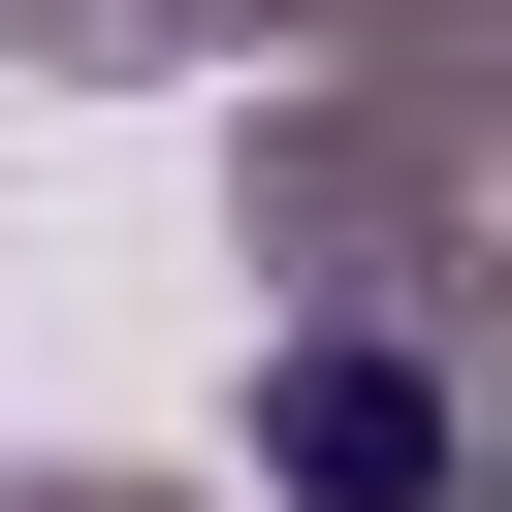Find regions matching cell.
Returning a JSON list of instances; mask_svg holds the SVG:
<instances>
[{"instance_id": "1", "label": "cell", "mask_w": 512, "mask_h": 512, "mask_svg": "<svg viewBox=\"0 0 512 512\" xmlns=\"http://www.w3.org/2000/svg\"><path fill=\"white\" fill-rule=\"evenodd\" d=\"M256 416H288V480H320V512H416V480H448V416H416V352H288Z\"/></svg>"}]
</instances>
